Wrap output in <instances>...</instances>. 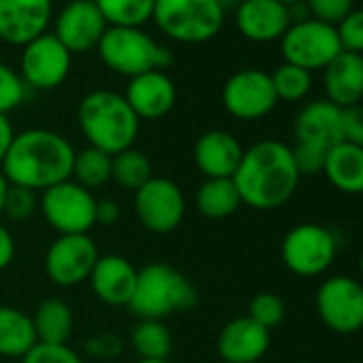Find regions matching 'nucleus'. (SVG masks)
<instances>
[{
  "label": "nucleus",
  "instance_id": "nucleus-1",
  "mask_svg": "<svg viewBox=\"0 0 363 363\" xmlns=\"http://www.w3.org/2000/svg\"><path fill=\"white\" fill-rule=\"evenodd\" d=\"M299 179L293 150L276 139H263L244 150L233 175L242 203L259 212H272L289 203Z\"/></svg>",
  "mask_w": 363,
  "mask_h": 363
},
{
  "label": "nucleus",
  "instance_id": "nucleus-2",
  "mask_svg": "<svg viewBox=\"0 0 363 363\" xmlns=\"http://www.w3.org/2000/svg\"><path fill=\"white\" fill-rule=\"evenodd\" d=\"M73 160L75 147L65 135L50 128H28L16 133L0 171L9 184L43 193L71 179Z\"/></svg>",
  "mask_w": 363,
  "mask_h": 363
},
{
  "label": "nucleus",
  "instance_id": "nucleus-3",
  "mask_svg": "<svg viewBox=\"0 0 363 363\" xmlns=\"http://www.w3.org/2000/svg\"><path fill=\"white\" fill-rule=\"evenodd\" d=\"M77 122L88 143L109 156L133 147L139 135V118L126 99L113 90L88 92L79 101Z\"/></svg>",
  "mask_w": 363,
  "mask_h": 363
},
{
  "label": "nucleus",
  "instance_id": "nucleus-4",
  "mask_svg": "<svg viewBox=\"0 0 363 363\" xmlns=\"http://www.w3.org/2000/svg\"><path fill=\"white\" fill-rule=\"evenodd\" d=\"M197 299L195 284L179 269L169 263H150L137 274V286L128 308L139 318L162 320L195 308Z\"/></svg>",
  "mask_w": 363,
  "mask_h": 363
},
{
  "label": "nucleus",
  "instance_id": "nucleus-5",
  "mask_svg": "<svg viewBox=\"0 0 363 363\" xmlns=\"http://www.w3.org/2000/svg\"><path fill=\"white\" fill-rule=\"evenodd\" d=\"M96 52L107 69L126 77H137L147 71H164L173 62V54L141 28L109 26L99 41Z\"/></svg>",
  "mask_w": 363,
  "mask_h": 363
},
{
  "label": "nucleus",
  "instance_id": "nucleus-6",
  "mask_svg": "<svg viewBox=\"0 0 363 363\" xmlns=\"http://www.w3.org/2000/svg\"><path fill=\"white\" fill-rule=\"evenodd\" d=\"M152 20L162 35L177 43H208L225 24L216 0H156Z\"/></svg>",
  "mask_w": 363,
  "mask_h": 363
},
{
  "label": "nucleus",
  "instance_id": "nucleus-7",
  "mask_svg": "<svg viewBox=\"0 0 363 363\" xmlns=\"http://www.w3.org/2000/svg\"><path fill=\"white\" fill-rule=\"evenodd\" d=\"M39 210L45 223L60 235H88L96 227V199L92 191L73 179H65L43 191Z\"/></svg>",
  "mask_w": 363,
  "mask_h": 363
},
{
  "label": "nucleus",
  "instance_id": "nucleus-8",
  "mask_svg": "<svg viewBox=\"0 0 363 363\" xmlns=\"http://www.w3.org/2000/svg\"><path fill=\"white\" fill-rule=\"evenodd\" d=\"M280 252L289 272L301 278H314L331 267L337 255V242L327 227L301 223L284 235Z\"/></svg>",
  "mask_w": 363,
  "mask_h": 363
},
{
  "label": "nucleus",
  "instance_id": "nucleus-9",
  "mask_svg": "<svg viewBox=\"0 0 363 363\" xmlns=\"http://www.w3.org/2000/svg\"><path fill=\"white\" fill-rule=\"evenodd\" d=\"M135 216L143 229L156 235L175 231L186 216V199L173 179L154 175L135 191Z\"/></svg>",
  "mask_w": 363,
  "mask_h": 363
},
{
  "label": "nucleus",
  "instance_id": "nucleus-10",
  "mask_svg": "<svg viewBox=\"0 0 363 363\" xmlns=\"http://www.w3.org/2000/svg\"><path fill=\"white\" fill-rule=\"evenodd\" d=\"M280 52L284 56V62L312 73L325 69L342 52V45L335 26L310 18L289 26V30L280 39Z\"/></svg>",
  "mask_w": 363,
  "mask_h": 363
},
{
  "label": "nucleus",
  "instance_id": "nucleus-11",
  "mask_svg": "<svg viewBox=\"0 0 363 363\" xmlns=\"http://www.w3.org/2000/svg\"><path fill=\"white\" fill-rule=\"evenodd\" d=\"M316 312L333 333H357L363 329V284L350 276L327 278L316 293Z\"/></svg>",
  "mask_w": 363,
  "mask_h": 363
},
{
  "label": "nucleus",
  "instance_id": "nucleus-12",
  "mask_svg": "<svg viewBox=\"0 0 363 363\" xmlns=\"http://www.w3.org/2000/svg\"><path fill=\"white\" fill-rule=\"evenodd\" d=\"M71 52L56 39L54 33H45L30 41L22 50L20 75L33 90H54L65 84L71 73Z\"/></svg>",
  "mask_w": 363,
  "mask_h": 363
},
{
  "label": "nucleus",
  "instance_id": "nucleus-13",
  "mask_svg": "<svg viewBox=\"0 0 363 363\" xmlns=\"http://www.w3.org/2000/svg\"><path fill=\"white\" fill-rule=\"evenodd\" d=\"M278 103L272 75L261 69L233 73L223 88V105L238 120H259L274 111Z\"/></svg>",
  "mask_w": 363,
  "mask_h": 363
},
{
  "label": "nucleus",
  "instance_id": "nucleus-14",
  "mask_svg": "<svg viewBox=\"0 0 363 363\" xmlns=\"http://www.w3.org/2000/svg\"><path fill=\"white\" fill-rule=\"evenodd\" d=\"M99 257L90 235H60L45 252V274L58 286H77L90 278Z\"/></svg>",
  "mask_w": 363,
  "mask_h": 363
},
{
  "label": "nucleus",
  "instance_id": "nucleus-15",
  "mask_svg": "<svg viewBox=\"0 0 363 363\" xmlns=\"http://www.w3.org/2000/svg\"><path fill=\"white\" fill-rule=\"evenodd\" d=\"M107 28L109 26L94 0H71L56 18L54 35L71 54H84L96 50Z\"/></svg>",
  "mask_w": 363,
  "mask_h": 363
},
{
  "label": "nucleus",
  "instance_id": "nucleus-16",
  "mask_svg": "<svg viewBox=\"0 0 363 363\" xmlns=\"http://www.w3.org/2000/svg\"><path fill=\"white\" fill-rule=\"evenodd\" d=\"M52 0H0V41L24 48L48 33Z\"/></svg>",
  "mask_w": 363,
  "mask_h": 363
},
{
  "label": "nucleus",
  "instance_id": "nucleus-17",
  "mask_svg": "<svg viewBox=\"0 0 363 363\" xmlns=\"http://www.w3.org/2000/svg\"><path fill=\"white\" fill-rule=\"evenodd\" d=\"M235 26L248 41H280L291 26L289 5L280 0H242V5L235 9Z\"/></svg>",
  "mask_w": 363,
  "mask_h": 363
},
{
  "label": "nucleus",
  "instance_id": "nucleus-18",
  "mask_svg": "<svg viewBox=\"0 0 363 363\" xmlns=\"http://www.w3.org/2000/svg\"><path fill=\"white\" fill-rule=\"evenodd\" d=\"M124 99L139 120H160L175 107L177 90L164 71H147L130 77Z\"/></svg>",
  "mask_w": 363,
  "mask_h": 363
},
{
  "label": "nucleus",
  "instance_id": "nucleus-19",
  "mask_svg": "<svg viewBox=\"0 0 363 363\" xmlns=\"http://www.w3.org/2000/svg\"><path fill=\"white\" fill-rule=\"evenodd\" d=\"M272 335L250 316L229 320L216 340L218 354L225 363H257L269 350Z\"/></svg>",
  "mask_w": 363,
  "mask_h": 363
},
{
  "label": "nucleus",
  "instance_id": "nucleus-20",
  "mask_svg": "<svg viewBox=\"0 0 363 363\" xmlns=\"http://www.w3.org/2000/svg\"><path fill=\"white\" fill-rule=\"evenodd\" d=\"M137 267L122 255H101L92 274L90 286L107 306H128L137 286Z\"/></svg>",
  "mask_w": 363,
  "mask_h": 363
},
{
  "label": "nucleus",
  "instance_id": "nucleus-21",
  "mask_svg": "<svg viewBox=\"0 0 363 363\" xmlns=\"http://www.w3.org/2000/svg\"><path fill=\"white\" fill-rule=\"evenodd\" d=\"M244 156V147L235 135L227 130L203 133L193 150L195 164L206 179L212 177H233Z\"/></svg>",
  "mask_w": 363,
  "mask_h": 363
},
{
  "label": "nucleus",
  "instance_id": "nucleus-22",
  "mask_svg": "<svg viewBox=\"0 0 363 363\" xmlns=\"http://www.w3.org/2000/svg\"><path fill=\"white\" fill-rule=\"evenodd\" d=\"M323 86L327 101L340 109L359 105L363 101V56L342 50L323 69Z\"/></svg>",
  "mask_w": 363,
  "mask_h": 363
},
{
  "label": "nucleus",
  "instance_id": "nucleus-23",
  "mask_svg": "<svg viewBox=\"0 0 363 363\" xmlns=\"http://www.w3.org/2000/svg\"><path fill=\"white\" fill-rule=\"evenodd\" d=\"M295 139L325 150L342 141V109L327 99L308 103L295 118Z\"/></svg>",
  "mask_w": 363,
  "mask_h": 363
},
{
  "label": "nucleus",
  "instance_id": "nucleus-24",
  "mask_svg": "<svg viewBox=\"0 0 363 363\" xmlns=\"http://www.w3.org/2000/svg\"><path fill=\"white\" fill-rule=\"evenodd\" d=\"M329 184L344 195H363V147L340 141L325 158L323 167Z\"/></svg>",
  "mask_w": 363,
  "mask_h": 363
},
{
  "label": "nucleus",
  "instance_id": "nucleus-25",
  "mask_svg": "<svg viewBox=\"0 0 363 363\" xmlns=\"http://www.w3.org/2000/svg\"><path fill=\"white\" fill-rule=\"evenodd\" d=\"M37 344L30 314L13 306H0V357L22 359Z\"/></svg>",
  "mask_w": 363,
  "mask_h": 363
},
{
  "label": "nucleus",
  "instance_id": "nucleus-26",
  "mask_svg": "<svg viewBox=\"0 0 363 363\" xmlns=\"http://www.w3.org/2000/svg\"><path fill=\"white\" fill-rule=\"evenodd\" d=\"M195 206H197V212L201 216L212 218V220H223V218L233 216L242 206V199H240V193L235 189L233 177L206 179L203 184L197 189Z\"/></svg>",
  "mask_w": 363,
  "mask_h": 363
},
{
  "label": "nucleus",
  "instance_id": "nucleus-27",
  "mask_svg": "<svg viewBox=\"0 0 363 363\" xmlns=\"http://www.w3.org/2000/svg\"><path fill=\"white\" fill-rule=\"evenodd\" d=\"M30 318L37 331V342L67 344L73 333V310L65 299H43Z\"/></svg>",
  "mask_w": 363,
  "mask_h": 363
},
{
  "label": "nucleus",
  "instance_id": "nucleus-28",
  "mask_svg": "<svg viewBox=\"0 0 363 363\" xmlns=\"http://www.w3.org/2000/svg\"><path fill=\"white\" fill-rule=\"evenodd\" d=\"M130 344L139 359H169L173 335L162 320L141 318L130 331Z\"/></svg>",
  "mask_w": 363,
  "mask_h": 363
},
{
  "label": "nucleus",
  "instance_id": "nucleus-29",
  "mask_svg": "<svg viewBox=\"0 0 363 363\" xmlns=\"http://www.w3.org/2000/svg\"><path fill=\"white\" fill-rule=\"evenodd\" d=\"M71 179L88 191L105 186L111 179V156L92 145L84 147L82 152H75Z\"/></svg>",
  "mask_w": 363,
  "mask_h": 363
},
{
  "label": "nucleus",
  "instance_id": "nucleus-30",
  "mask_svg": "<svg viewBox=\"0 0 363 363\" xmlns=\"http://www.w3.org/2000/svg\"><path fill=\"white\" fill-rule=\"evenodd\" d=\"M150 158L135 147H128L111 156V179L126 191H139L147 179H152Z\"/></svg>",
  "mask_w": 363,
  "mask_h": 363
},
{
  "label": "nucleus",
  "instance_id": "nucleus-31",
  "mask_svg": "<svg viewBox=\"0 0 363 363\" xmlns=\"http://www.w3.org/2000/svg\"><path fill=\"white\" fill-rule=\"evenodd\" d=\"M156 0H94L107 26L139 28L152 20Z\"/></svg>",
  "mask_w": 363,
  "mask_h": 363
},
{
  "label": "nucleus",
  "instance_id": "nucleus-32",
  "mask_svg": "<svg viewBox=\"0 0 363 363\" xmlns=\"http://www.w3.org/2000/svg\"><path fill=\"white\" fill-rule=\"evenodd\" d=\"M272 84H274L278 101L297 103L306 99L308 92L312 90V73L301 67L284 62L272 73Z\"/></svg>",
  "mask_w": 363,
  "mask_h": 363
},
{
  "label": "nucleus",
  "instance_id": "nucleus-33",
  "mask_svg": "<svg viewBox=\"0 0 363 363\" xmlns=\"http://www.w3.org/2000/svg\"><path fill=\"white\" fill-rule=\"evenodd\" d=\"M246 316H250L255 323H259L261 327L272 331L274 327H278L284 320L286 306H284L282 297H278L276 293H257L248 303Z\"/></svg>",
  "mask_w": 363,
  "mask_h": 363
},
{
  "label": "nucleus",
  "instance_id": "nucleus-34",
  "mask_svg": "<svg viewBox=\"0 0 363 363\" xmlns=\"http://www.w3.org/2000/svg\"><path fill=\"white\" fill-rule=\"evenodd\" d=\"M26 96H28V86L24 84L22 75L0 62V113L9 116L26 101Z\"/></svg>",
  "mask_w": 363,
  "mask_h": 363
},
{
  "label": "nucleus",
  "instance_id": "nucleus-35",
  "mask_svg": "<svg viewBox=\"0 0 363 363\" xmlns=\"http://www.w3.org/2000/svg\"><path fill=\"white\" fill-rule=\"evenodd\" d=\"M37 208H39V197H37L35 191L9 184V191H7V197H5V208H3V214L9 220L24 223L37 212Z\"/></svg>",
  "mask_w": 363,
  "mask_h": 363
},
{
  "label": "nucleus",
  "instance_id": "nucleus-36",
  "mask_svg": "<svg viewBox=\"0 0 363 363\" xmlns=\"http://www.w3.org/2000/svg\"><path fill=\"white\" fill-rule=\"evenodd\" d=\"M20 363H84V359L69 344H43L37 342Z\"/></svg>",
  "mask_w": 363,
  "mask_h": 363
},
{
  "label": "nucleus",
  "instance_id": "nucleus-37",
  "mask_svg": "<svg viewBox=\"0 0 363 363\" xmlns=\"http://www.w3.org/2000/svg\"><path fill=\"white\" fill-rule=\"evenodd\" d=\"M310 18L329 26H337L352 9L354 0H303Z\"/></svg>",
  "mask_w": 363,
  "mask_h": 363
},
{
  "label": "nucleus",
  "instance_id": "nucleus-38",
  "mask_svg": "<svg viewBox=\"0 0 363 363\" xmlns=\"http://www.w3.org/2000/svg\"><path fill=\"white\" fill-rule=\"evenodd\" d=\"M337 39L344 52L363 56V9H352L337 26Z\"/></svg>",
  "mask_w": 363,
  "mask_h": 363
},
{
  "label": "nucleus",
  "instance_id": "nucleus-39",
  "mask_svg": "<svg viewBox=\"0 0 363 363\" xmlns=\"http://www.w3.org/2000/svg\"><path fill=\"white\" fill-rule=\"evenodd\" d=\"M293 150V160H295V167L299 171V175H316V173H323V167H325V158H327V152L331 150H325L320 145H314V143H301L297 141Z\"/></svg>",
  "mask_w": 363,
  "mask_h": 363
},
{
  "label": "nucleus",
  "instance_id": "nucleus-40",
  "mask_svg": "<svg viewBox=\"0 0 363 363\" xmlns=\"http://www.w3.org/2000/svg\"><path fill=\"white\" fill-rule=\"evenodd\" d=\"M84 348H86V352H88L90 357H94V359H107V361H109V359L120 357L124 344H122V340H120L118 335H113V333H99V335H94V337H88V340L84 342Z\"/></svg>",
  "mask_w": 363,
  "mask_h": 363
},
{
  "label": "nucleus",
  "instance_id": "nucleus-41",
  "mask_svg": "<svg viewBox=\"0 0 363 363\" xmlns=\"http://www.w3.org/2000/svg\"><path fill=\"white\" fill-rule=\"evenodd\" d=\"M342 141L363 147V105L342 109Z\"/></svg>",
  "mask_w": 363,
  "mask_h": 363
},
{
  "label": "nucleus",
  "instance_id": "nucleus-42",
  "mask_svg": "<svg viewBox=\"0 0 363 363\" xmlns=\"http://www.w3.org/2000/svg\"><path fill=\"white\" fill-rule=\"evenodd\" d=\"M122 218V208L113 199H103L96 201V225L113 227Z\"/></svg>",
  "mask_w": 363,
  "mask_h": 363
},
{
  "label": "nucleus",
  "instance_id": "nucleus-43",
  "mask_svg": "<svg viewBox=\"0 0 363 363\" xmlns=\"http://www.w3.org/2000/svg\"><path fill=\"white\" fill-rule=\"evenodd\" d=\"M16 259V240L11 235V231L0 225V272L7 269Z\"/></svg>",
  "mask_w": 363,
  "mask_h": 363
},
{
  "label": "nucleus",
  "instance_id": "nucleus-44",
  "mask_svg": "<svg viewBox=\"0 0 363 363\" xmlns=\"http://www.w3.org/2000/svg\"><path fill=\"white\" fill-rule=\"evenodd\" d=\"M13 137H16V130H13L9 116L0 113V164H3V160L7 158V152L13 143Z\"/></svg>",
  "mask_w": 363,
  "mask_h": 363
},
{
  "label": "nucleus",
  "instance_id": "nucleus-45",
  "mask_svg": "<svg viewBox=\"0 0 363 363\" xmlns=\"http://www.w3.org/2000/svg\"><path fill=\"white\" fill-rule=\"evenodd\" d=\"M7 191H9V182H7L5 173L0 171V214H3V208H5V197H7Z\"/></svg>",
  "mask_w": 363,
  "mask_h": 363
},
{
  "label": "nucleus",
  "instance_id": "nucleus-46",
  "mask_svg": "<svg viewBox=\"0 0 363 363\" xmlns=\"http://www.w3.org/2000/svg\"><path fill=\"white\" fill-rule=\"evenodd\" d=\"M216 3L223 7V11L227 13V11H235L240 5H242V0H216Z\"/></svg>",
  "mask_w": 363,
  "mask_h": 363
},
{
  "label": "nucleus",
  "instance_id": "nucleus-47",
  "mask_svg": "<svg viewBox=\"0 0 363 363\" xmlns=\"http://www.w3.org/2000/svg\"><path fill=\"white\" fill-rule=\"evenodd\" d=\"M137 363H169L167 359H139Z\"/></svg>",
  "mask_w": 363,
  "mask_h": 363
},
{
  "label": "nucleus",
  "instance_id": "nucleus-48",
  "mask_svg": "<svg viewBox=\"0 0 363 363\" xmlns=\"http://www.w3.org/2000/svg\"><path fill=\"white\" fill-rule=\"evenodd\" d=\"M359 274L363 276V252H361V257H359Z\"/></svg>",
  "mask_w": 363,
  "mask_h": 363
},
{
  "label": "nucleus",
  "instance_id": "nucleus-49",
  "mask_svg": "<svg viewBox=\"0 0 363 363\" xmlns=\"http://www.w3.org/2000/svg\"><path fill=\"white\" fill-rule=\"evenodd\" d=\"M280 3H284V5H293V3H303V0H280Z\"/></svg>",
  "mask_w": 363,
  "mask_h": 363
}]
</instances>
